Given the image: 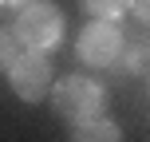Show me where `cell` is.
<instances>
[{
	"mask_svg": "<svg viewBox=\"0 0 150 142\" xmlns=\"http://www.w3.org/2000/svg\"><path fill=\"white\" fill-rule=\"evenodd\" d=\"M79 59L91 63V67H115L119 55L127 52V36L119 32L115 20H91L87 28L79 32Z\"/></svg>",
	"mask_w": 150,
	"mask_h": 142,
	"instance_id": "cell-3",
	"label": "cell"
},
{
	"mask_svg": "<svg viewBox=\"0 0 150 142\" xmlns=\"http://www.w3.org/2000/svg\"><path fill=\"white\" fill-rule=\"evenodd\" d=\"M16 40H20L28 52H47V47L59 44L63 36V16L55 4H47V0H32V4H24L20 12H16Z\"/></svg>",
	"mask_w": 150,
	"mask_h": 142,
	"instance_id": "cell-2",
	"label": "cell"
},
{
	"mask_svg": "<svg viewBox=\"0 0 150 142\" xmlns=\"http://www.w3.org/2000/svg\"><path fill=\"white\" fill-rule=\"evenodd\" d=\"M79 4H83V12L95 16V20H119L130 8V0H79Z\"/></svg>",
	"mask_w": 150,
	"mask_h": 142,
	"instance_id": "cell-6",
	"label": "cell"
},
{
	"mask_svg": "<svg viewBox=\"0 0 150 142\" xmlns=\"http://www.w3.org/2000/svg\"><path fill=\"white\" fill-rule=\"evenodd\" d=\"M130 8H134L138 24H142V28H150V0H130Z\"/></svg>",
	"mask_w": 150,
	"mask_h": 142,
	"instance_id": "cell-8",
	"label": "cell"
},
{
	"mask_svg": "<svg viewBox=\"0 0 150 142\" xmlns=\"http://www.w3.org/2000/svg\"><path fill=\"white\" fill-rule=\"evenodd\" d=\"M71 142H122V130H119V122H111V119H87V122H79L75 126V134Z\"/></svg>",
	"mask_w": 150,
	"mask_h": 142,
	"instance_id": "cell-5",
	"label": "cell"
},
{
	"mask_svg": "<svg viewBox=\"0 0 150 142\" xmlns=\"http://www.w3.org/2000/svg\"><path fill=\"white\" fill-rule=\"evenodd\" d=\"M8 83H12V91L24 99V103L47 99L52 95V83H55L52 59H47L44 52H20V59L8 67Z\"/></svg>",
	"mask_w": 150,
	"mask_h": 142,
	"instance_id": "cell-4",
	"label": "cell"
},
{
	"mask_svg": "<svg viewBox=\"0 0 150 142\" xmlns=\"http://www.w3.org/2000/svg\"><path fill=\"white\" fill-rule=\"evenodd\" d=\"M103 87L91 79H83V75H67V79L52 83V111L59 114V119L67 122H87V119H99V111H103Z\"/></svg>",
	"mask_w": 150,
	"mask_h": 142,
	"instance_id": "cell-1",
	"label": "cell"
},
{
	"mask_svg": "<svg viewBox=\"0 0 150 142\" xmlns=\"http://www.w3.org/2000/svg\"><path fill=\"white\" fill-rule=\"evenodd\" d=\"M20 40H16V32L12 28H0V71H8L16 59H20Z\"/></svg>",
	"mask_w": 150,
	"mask_h": 142,
	"instance_id": "cell-7",
	"label": "cell"
},
{
	"mask_svg": "<svg viewBox=\"0 0 150 142\" xmlns=\"http://www.w3.org/2000/svg\"><path fill=\"white\" fill-rule=\"evenodd\" d=\"M4 4H8V0H0V8H4Z\"/></svg>",
	"mask_w": 150,
	"mask_h": 142,
	"instance_id": "cell-10",
	"label": "cell"
},
{
	"mask_svg": "<svg viewBox=\"0 0 150 142\" xmlns=\"http://www.w3.org/2000/svg\"><path fill=\"white\" fill-rule=\"evenodd\" d=\"M20 4H32V0H20Z\"/></svg>",
	"mask_w": 150,
	"mask_h": 142,
	"instance_id": "cell-9",
	"label": "cell"
}]
</instances>
